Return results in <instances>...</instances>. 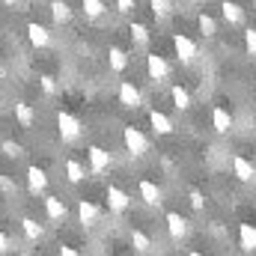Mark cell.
<instances>
[{
	"mask_svg": "<svg viewBox=\"0 0 256 256\" xmlns=\"http://www.w3.org/2000/svg\"><path fill=\"white\" fill-rule=\"evenodd\" d=\"M122 143H126V149L134 155V158L146 155V149H149V143H146L143 131H140V128H134V126H126V128H122Z\"/></svg>",
	"mask_w": 256,
	"mask_h": 256,
	"instance_id": "6da1fadb",
	"label": "cell"
},
{
	"mask_svg": "<svg viewBox=\"0 0 256 256\" xmlns=\"http://www.w3.org/2000/svg\"><path fill=\"white\" fill-rule=\"evenodd\" d=\"M57 126H60V137H63L66 143H72V140H78V137H80V120H78V116H72V114H66V110H60Z\"/></svg>",
	"mask_w": 256,
	"mask_h": 256,
	"instance_id": "7a4b0ae2",
	"label": "cell"
},
{
	"mask_svg": "<svg viewBox=\"0 0 256 256\" xmlns=\"http://www.w3.org/2000/svg\"><path fill=\"white\" fill-rule=\"evenodd\" d=\"M173 48H176V57H179V63L191 66L194 60H196V45H194L188 36L176 33V36H173Z\"/></svg>",
	"mask_w": 256,
	"mask_h": 256,
	"instance_id": "3957f363",
	"label": "cell"
},
{
	"mask_svg": "<svg viewBox=\"0 0 256 256\" xmlns=\"http://www.w3.org/2000/svg\"><path fill=\"white\" fill-rule=\"evenodd\" d=\"M86 158H90V170H92V173H104V170L110 167V161H114L110 152L102 149V146H90V149H86Z\"/></svg>",
	"mask_w": 256,
	"mask_h": 256,
	"instance_id": "277c9868",
	"label": "cell"
},
{
	"mask_svg": "<svg viewBox=\"0 0 256 256\" xmlns=\"http://www.w3.org/2000/svg\"><path fill=\"white\" fill-rule=\"evenodd\" d=\"M146 72H149L152 80H164V78L170 74V66H167V60H164L161 54H149V57H146Z\"/></svg>",
	"mask_w": 256,
	"mask_h": 256,
	"instance_id": "5b68a950",
	"label": "cell"
},
{
	"mask_svg": "<svg viewBox=\"0 0 256 256\" xmlns=\"http://www.w3.org/2000/svg\"><path fill=\"white\" fill-rule=\"evenodd\" d=\"M140 200L146 206H161L164 202V194H161V188L152 179H140Z\"/></svg>",
	"mask_w": 256,
	"mask_h": 256,
	"instance_id": "8992f818",
	"label": "cell"
},
{
	"mask_svg": "<svg viewBox=\"0 0 256 256\" xmlns=\"http://www.w3.org/2000/svg\"><path fill=\"white\" fill-rule=\"evenodd\" d=\"M27 39H30L36 48H48V45H51V30L42 27V24H36V21H30V24H27Z\"/></svg>",
	"mask_w": 256,
	"mask_h": 256,
	"instance_id": "52a82bcc",
	"label": "cell"
},
{
	"mask_svg": "<svg viewBox=\"0 0 256 256\" xmlns=\"http://www.w3.org/2000/svg\"><path fill=\"white\" fill-rule=\"evenodd\" d=\"M232 170H236L238 182H254L256 179V167L244 158V155H232Z\"/></svg>",
	"mask_w": 256,
	"mask_h": 256,
	"instance_id": "ba28073f",
	"label": "cell"
},
{
	"mask_svg": "<svg viewBox=\"0 0 256 256\" xmlns=\"http://www.w3.org/2000/svg\"><path fill=\"white\" fill-rule=\"evenodd\" d=\"M167 232H170V238H176V242H182V238L188 236V220H185L182 214H176V212H170V214H167Z\"/></svg>",
	"mask_w": 256,
	"mask_h": 256,
	"instance_id": "9c48e42d",
	"label": "cell"
},
{
	"mask_svg": "<svg viewBox=\"0 0 256 256\" xmlns=\"http://www.w3.org/2000/svg\"><path fill=\"white\" fill-rule=\"evenodd\" d=\"M140 90L131 84V80H122L120 84V104H126V108H140Z\"/></svg>",
	"mask_w": 256,
	"mask_h": 256,
	"instance_id": "30bf717a",
	"label": "cell"
},
{
	"mask_svg": "<svg viewBox=\"0 0 256 256\" xmlns=\"http://www.w3.org/2000/svg\"><path fill=\"white\" fill-rule=\"evenodd\" d=\"M27 188H30V194H42L48 188V176L42 167H27Z\"/></svg>",
	"mask_w": 256,
	"mask_h": 256,
	"instance_id": "8fae6325",
	"label": "cell"
},
{
	"mask_svg": "<svg viewBox=\"0 0 256 256\" xmlns=\"http://www.w3.org/2000/svg\"><path fill=\"white\" fill-rule=\"evenodd\" d=\"M128 202H131V200H128V194L122 191V188H116V185L108 188V206H110V212L122 214V212L128 208Z\"/></svg>",
	"mask_w": 256,
	"mask_h": 256,
	"instance_id": "7c38bea8",
	"label": "cell"
},
{
	"mask_svg": "<svg viewBox=\"0 0 256 256\" xmlns=\"http://www.w3.org/2000/svg\"><path fill=\"white\" fill-rule=\"evenodd\" d=\"M238 244H242V250H248V254L256 250V226L254 224H238Z\"/></svg>",
	"mask_w": 256,
	"mask_h": 256,
	"instance_id": "4fadbf2b",
	"label": "cell"
},
{
	"mask_svg": "<svg viewBox=\"0 0 256 256\" xmlns=\"http://www.w3.org/2000/svg\"><path fill=\"white\" fill-rule=\"evenodd\" d=\"M220 12H224V21L232 24V27L244 21V9H242L238 3H232V0H224V3H220Z\"/></svg>",
	"mask_w": 256,
	"mask_h": 256,
	"instance_id": "5bb4252c",
	"label": "cell"
},
{
	"mask_svg": "<svg viewBox=\"0 0 256 256\" xmlns=\"http://www.w3.org/2000/svg\"><path fill=\"white\" fill-rule=\"evenodd\" d=\"M78 218H80L84 226H96V220H98V208H96L90 200H80V202H78Z\"/></svg>",
	"mask_w": 256,
	"mask_h": 256,
	"instance_id": "9a60e30c",
	"label": "cell"
},
{
	"mask_svg": "<svg viewBox=\"0 0 256 256\" xmlns=\"http://www.w3.org/2000/svg\"><path fill=\"white\" fill-rule=\"evenodd\" d=\"M212 126H214V131H220V134H226V131L232 128V116H230V110L218 104V108L212 110Z\"/></svg>",
	"mask_w": 256,
	"mask_h": 256,
	"instance_id": "2e32d148",
	"label": "cell"
},
{
	"mask_svg": "<svg viewBox=\"0 0 256 256\" xmlns=\"http://www.w3.org/2000/svg\"><path fill=\"white\" fill-rule=\"evenodd\" d=\"M45 214L51 220H66V202L60 196H45Z\"/></svg>",
	"mask_w": 256,
	"mask_h": 256,
	"instance_id": "e0dca14e",
	"label": "cell"
},
{
	"mask_svg": "<svg viewBox=\"0 0 256 256\" xmlns=\"http://www.w3.org/2000/svg\"><path fill=\"white\" fill-rule=\"evenodd\" d=\"M149 122H152V131H155V134H170V131H173L170 116H164L161 110H149Z\"/></svg>",
	"mask_w": 256,
	"mask_h": 256,
	"instance_id": "ac0fdd59",
	"label": "cell"
},
{
	"mask_svg": "<svg viewBox=\"0 0 256 256\" xmlns=\"http://www.w3.org/2000/svg\"><path fill=\"white\" fill-rule=\"evenodd\" d=\"M15 120H18V126H21V128H33L36 114H33V108H30V104L18 102V104H15Z\"/></svg>",
	"mask_w": 256,
	"mask_h": 256,
	"instance_id": "d6986e66",
	"label": "cell"
},
{
	"mask_svg": "<svg viewBox=\"0 0 256 256\" xmlns=\"http://www.w3.org/2000/svg\"><path fill=\"white\" fill-rule=\"evenodd\" d=\"M66 176H68V182H72V185H78V182H84V179H86V170H84V164H80V161L68 158V161H66Z\"/></svg>",
	"mask_w": 256,
	"mask_h": 256,
	"instance_id": "ffe728a7",
	"label": "cell"
},
{
	"mask_svg": "<svg viewBox=\"0 0 256 256\" xmlns=\"http://www.w3.org/2000/svg\"><path fill=\"white\" fill-rule=\"evenodd\" d=\"M170 96H173L176 110H188V108H191V92H188L185 86H179V84H176V86L170 90Z\"/></svg>",
	"mask_w": 256,
	"mask_h": 256,
	"instance_id": "44dd1931",
	"label": "cell"
},
{
	"mask_svg": "<svg viewBox=\"0 0 256 256\" xmlns=\"http://www.w3.org/2000/svg\"><path fill=\"white\" fill-rule=\"evenodd\" d=\"M131 244H134L137 254H149V250H152V238H149L143 230H131Z\"/></svg>",
	"mask_w": 256,
	"mask_h": 256,
	"instance_id": "7402d4cb",
	"label": "cell"
},
{
	"mask_svg": "<svg viewBox=\"0 0 256 256\" xmlns=\"http://www.w3.org/2000/svg\"><path fill=\"white\" fill-rule=\"evenodd\" d=\"M149 6H152V15L158 21H167L173 15V0H149Z\"/></svg>",
	"mask_w": 256,
	"mask_h": 256,
	"instance_id": "603a6c76",
	"label": "cell"
},
{
	"mask_svg": "<svg viewBox=\"0 0 256 256\" xmlns=\"http://www.w3.org/2000/svg\"><path fill=\"white\" fill-rule=\"evenodd\" d=\"M51 15H54L57 24H66V21H72V6L66 0H54L51 3Z\"/></svg>",
	"mask_w": 256,
	"mask_h": 256,
	"instance_id": "cb8c5ba5",
	"label": "cell"
},
{
	"mask_svg": "<svg viewBox=\"0 0 256 256\" xmlns=\"http://www.w3.org/2000/svg\"><path fill=\"white\" fill-rule=\"evenodd\" d=\"M21 230H24V236H27L30 242H39V238L45 236V230H42L39 220H33V218H24V220H21Z\"/></svg>",
	"mask_w": 256,
	"mask_h": 256,
	"instance_id": "d4e9b609",
	"label": "cell"
},
{
	"mask_svg": "<svg viewBox=\"0 0 256 256\" xmlns=\"http://www.w3.org/2000/svg\"><path fill=\"white\" fill-rule=\"evenodd\" d=\"M80 6H84V15H86V18H102V15L108 12L104 0H80Z\"/></svg>",
	"mask_w": 256,
	"mask_h": 256,
	"instance_id": "484cf974",
	"label": "cell"
},
{
	"mask_svg": "<svg viewBox=\"0 0 256 256\" xmlns=\"http://www.w3.org/2000/svg\"><path fill=\"white\" fill-rule=\"evenodd\" d=\"M196 24H200V33H202L206 39H212V36H214V30H218V27H214V18H212V15H206V12L196 18Z\"/></svg>",
	"mask_w": 256,
	"mask_h": 256,
	"instance_id": "4316f807",
	"label": "cell"
},
{
	"mask_svg": "<svg viewBox=\"0 0 256 256\" xmlns=\"http://www.w3.org/2000/svg\"><path fill=\"white\" fill-rule=\"evenodd\" d=\"M131 39H134V45H146V42H149V30H146V24L134 21V24H131Z\"/></svg>",
	"mask_w": 256,
	"mask_h": 256,
	"instance_id": "83f0119b",
	"label": "cell"
},
{
	"mask_svg": "<svg viewBox=\"0 0 256 256\" xmlns=\"http://www.w3.org/2000/svg\"><path fill=\"white\" fill-rule=\"evenodd\" d=\"M126 63H128L126 51H122V48H110V68H114V72H122Z\"/></svg>",
	"mask_w": 256,
	"mask_h": 256,
	"instance_id": "f1b7e54d",
	"label": "cell"
},
{
	"mask_svg": "<svg viewBox=\"0 0 256 256\" xmlns=\"http://www.w3.org/2000/svg\"><path fill=\"white\" fill-rule=\"evenodd\" d=\"M244 48H248V54H254L256 57V30H244Z\"/></svg>",
	"mask_w": 256,
	"mask_h": 256,
	"instance_id": "f546056e",
	"label": "cell"
},
{
	"mask_svg": "<svg viewBox=\"0 0 256 256\" xmlns=\"http://www.w3.org/2000/svg\"><path fill=\"white\" fill-rule=\"evenodd\" d=\"M0 149H3L9 158H18V155H21V146H18V143H12V140H3V143H0Z\"/></svg>",
	"mask_w": 256,
	"mask_h": 256,
	"instance_id": "4dcf8cb0",
	"label": "cell"
},
{
	"mask_svg": "<svg viewBox=\"0 0 256 256\" xmlns=\"http://www.w3.org/2000/svg\"><path fill=\"white\" fill-rule=\"evenodd\" d=\"M39 84H42V90H45L48 96H51V92H57V84H54V78H51V74H42V78H39Z\"/></svg>",
	"mask_w": 256,
	"mask_h": 256,
	"instance_id": "1f68e13d",
	"label": "cell"
},
{
	"mask_svg": "<svg viewBox=\"0 0 256 256\" xmlns=\"http://www.w3.org/2000/svg\"><path fill=\"white\" fill-rule=\"evenodd\" d=\"M191 206L196 208V212H200V208H206V196H202L200 191H191Z\"/></svg>",
	"mask_w": 256,
	"mask_h": 256,
	"instance_id": "d6a6232c",
	"label": "cell"
},
{
	"mask_svg": "<svg viewBox=\"0 0 256 256\" xmlns=\"http://www.w3.org/2000/svg\"><path fill=\"white\" fill-rule=\"evenodd\" d=\"M9 248H12V238H9V236H6V232L0 230V254H6Z\"/></svg>",
	"mask_w": 256,
	"mask_h": 256,
	"instance_id": "836d02e7",
	"label": "cell"
},
{
	"mask_svg": "<svg viewBox=\"0 0 256 256\" xmlns=\"http://www.w3.org/2000/svg\"><path fill=\"white\" fill-rule=\"evenodd\" d=\"M116 9L120 12H131L134 9V0H116Z\"/></svg>",
	"mask_w": 256,
	"mask_h": 256,
	"instance_id": "e575fe53",
	"label": "cell"
},
{
	"mask_svg": "<svg viewBox=\"0 0 256 256\" xmlns=\"http://www.w3.org/2000/svg\"><path fill=\"white\" fill-rule=\"evenodd\" d=\"M60 256H80V254H78L74 248H68V244H63V248H60Z\"/></svg>",
	"mask_w": 256,
	"mask_h": 256,
	"instance_id": "d590c367",
	"label": "cell"
},
{
	"mask_svg": "<svg viewBox=\"0 0 256 256\" xmlns=\"http://www.w3.org/2000/svg\"><path fill=\"white\" fill-rule=\"evenodd\" d=\"M3 3H6V6H15V3H21V0H3Z\"/></svg>",
	"mask_w": 256,
	"mask_h": 256,
	"instance_id": "8d00e7d4",
	"label": "cell"
},
{
	"mask_svg": "<svg viewBox=\"0 0 256 256\" xmlns=\"http://www.w3.org/2000/svg\"><path fill=\"white\" fill-rule=\"evenodd\" d=\"M3 74H6V68H3V63H0V78H3Z\"/></svg>",
	"mask_w": 256,
	"mask_h": 256,
	"instance_id": "74e56055",
	"label": "cell"
},
{
	"mask_svg": "<svg viewBox=\"0 0 256 256\" xmlns=\"http://www.w3.org/2000/svg\"><path fill=\"white\" fill-rule=\"evenodd\" d=\"M188 256H202V254H196V250H191V254H188Z\"/></svg>",
	"mask_w": 256,
	"mask_h": 256,
	"instance_id": "f35d334b",
	"label": "cell"
},
{
	"mask_svg": "<svg viewBox=\"0 0 256 256\" xmlns=\"http://www.w3.org/2000/svg\"><path fill=\"white\" fill-rule=\"evenodd\" d=\"M254 96H256V80H254Z\"/></svg>",
	"mask_w": 256,
	"mask_h": 256,
	"instance_id": "ab89813d",
	"label": "cell"
},
{
	"mask_svg": "<svg viewBox=\"0 0 256 256\" xmlns=\"http://www.w3.org/2000/svg\"><path fill=\"white\" fill-rule=\"evenodd\" d=\"M191 3H200V0H191Z\"/></svg>",
	"mask_w": 256,
	"mask_h": 256,
	"instance_id": "60d3db41",
	"label": "cell"
}]
</instances>
